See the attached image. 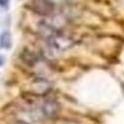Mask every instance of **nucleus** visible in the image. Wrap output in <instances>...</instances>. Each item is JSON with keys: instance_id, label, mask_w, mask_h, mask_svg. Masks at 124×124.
<instances>
[{"instance_id": "nucleus-1", "label": "nucleus", "mask_w": 124, "mask_h": 124, "mask_svg": "<svg viewBox=\"0 0 124 124\" xmlns=\"http://www.w3.org/2000/svg\"><path fill=\"white\" fill-rule=\"evenodd\" d=\"M46 40H47L48 45L56 51H66L75 45V40L70 35L60 32V30L52 31V32L46 37Z\"/></svg>"}, {"instance_id": "nucleus-2", "label": "nucleus", "mask_w": 124, "mask_h": 124, "mask_svg": "<svg viewBox=\"0 0 124 124\" xmlns=\"http://www.w3.org/2000/svg\"><path fill=\"white\" fill-rule=\"evenodd\" d=\"M29 8L42 16H51L55 13V4L51 0H32L29 4Z\"/></svg>"}, {"instance_id": "nucleus-3", "label": "nucleus", "mask_w": 124, "mask_h": 124, "mask_svg": "<svg viewBox=\"0 0 124 124\" xmlns=\"http://www.w3.org/2000/svg\"><path fill=\"white\" fill-rule=\"evenodd\" d=\"M58 109H60V106L54 98L45 99L44 103H42V107H41V110H42L44 116L47 117V118H54L57 114Z\"/></svg>"}, {"instance_id": "nucleus-4", "label": "nucleus", "mask_w": 124, "mask_h": 124, "mask_svg": "<svg viewBox=\"0 0 124 124\" xmlns=\"http://www.w3.org/2000/svg\"><path fill=\"white\" fill-rule=\"evenodd\" d=\"M21 58L29 66H34L35 63H37V62L40 61L39 55L36 52H34V51H31V50H25L21 54Z\"/></svg>"}, {"instance_id": "nucleus-5", "label": "nucleus", "mask_w": 124, "mask_h": 124, "mask_svg": "<svg viewBox=\"0 0 124 124\" xmlns=\"http://www.w3.org/2000/svg\"><path fill=\"white\" fill-rule=\"evenodd\" d=\"M11 46V35L9 32H3L0 36V47L1 48H10Z\"/></svg>"}, {"instance_id": "nucleus-6", "label": "nucleus", "mask_w": 124, "mask_h": 124, "mask_svg": "<svg viewBox=\"0 0 124 124\" xmlns=\"http://www.w3.org/2000/svg\"><path fill=\"white\" fill-rule=\"evenodd\" d=\"M8 4H9V0H0V6L5 8V6H8Z\"/></svg>"}, {"instance_id": "nucleus-7", "label": "nucleus", "mask_w": 124, "mask_h": 124, "mask_svg": "<svg viewBox=\"0 0 124 124\" xmlns=\"http://www.w3.org/2000/svg\"><path fill=\"white\" fill-rule=\"evenodd\" d=\"M51 1H52V3L55 4V3H65L66 0H51Z\"/></svg>"}, {"instance_id": "nucleus-8", "label": "nucleus", "mask_w": 124, "mask_h": 124, "mask_svg": "<svg viewBox=\"0 0 124 124\" xmlns=\"http://www.w3.org/2000/svg\"><path fill=\"white\" fill-rule=\"evenodd\" d=\"M3 63H4V58H3L1 56H0V66H1Z\"/></svg>"}, {"instance_id": "nucleus-9", "label": "nucleus", "mask_w": 124, "mask_h": 124, "mask_svg": "<svg viewBox=\"0 0 124 124\" xmlns=\"http://www.w3.org/2000/svg\"><path fill=\"white\" fill-rule=\"evenodd\" d=\"M16 124H27V123H25V122H17Z\"/></svg>"}]
</instances>
